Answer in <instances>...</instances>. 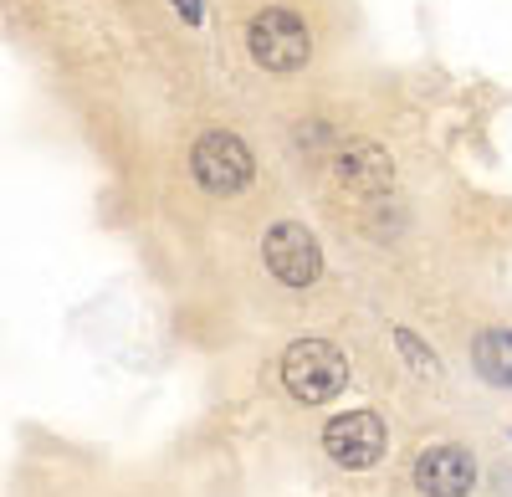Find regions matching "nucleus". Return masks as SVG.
Returning a JSON list of instances; mask_svg holds the SVG:
<instances>
[{
    "mask_svg": "<svg viewBox=\"0 0 512 497\" xmlns=\"http://www.w3.org/2000/svg\"><path fill=\"white\" fill-rule=\"evenodd\" d=\"M282 385L303 405H328L349 385V359L328 339H297L282 349Z\"/></svg>",
    "mask_w": 512,
    "mask_h": 497,
    "instance_id": "obj_1",
    "label": "nucleus"
},
{
    "mask_svg": "<svg viewBox=\"0 0 512 497\" xmlns=\"http://www.w3.org/2000/svg\"><path fill=\"white\" fill-rule=\"evenodd\" d=\"M246 52H251V62L262 67V72L287 77V72H297V67H308V57H313V31H308V21L297 16V11L267 6V11H256L251 26H246Z\"/></svg>",
    "mask_w": 512,
    "mask_h": 497,
    "instance_id": "obj_2",
    "label": "nucleus"
},
{
    "mask_svg": "<svg viewBox=\"0 0 512 497\" xmlns=\"http://www.w3.org/2000/svg\"><path fill=\"white\" fill-rule=\"evenodd\" d=\"M190 175L205 195H241L256 180V159L231 129H205L190 149Z\"/></svg>",
    "mask_w": 512,
    "mask_h": 497,
    "instance_id": "obj_3",
    "label": "nucleus"
},
{
    "mask_svg": "<svg viewBox=\"0 0 512 497\" xmlns=\"http://www.w3.org/2000/svg\"><path fill=\"white\" fill-rule=\"evenodd\" d=\"M323 451L328 462H338L344 472H369L384 462L390 451V426H384L374 410H344L323 426Z\"/></svg>",
    "mask_w": 512,
    "mask_h": 497,
    "instance_id": "obj_4",
    "label": "nucleus"
},
{
    "mask_svg": "<svg viewBox=\"0 0 512 497\" xmlns=\"http://www.w3.org/2000/svg\"><path fill=\"white\" fill-rule=\"evenodd\" d=\"M262 257H267V272L282 282V287H313L318 272H323V252H318V236L303 226V221H277L267 236H262Z\"/></svg>",
    "mask_w": 512,
    "mask_h": 497,
    "instance_id": "obj_5",
    "label": "nucleus"
},
{
    "mask_svg": "<svg viewBox=\"0 0 512 497\" xmlns=\"http://www.w3.org/2000/svg\"><path fill=\"white\" fill-rule=\"evenodd\" d=\"M415 487L425 497H466L477 487V457L461 441H436L415 457Z\"/></svg>",
    "mask_w": 512,
    "mask_h": 497,
    "instance_id": "obj_6",
    "label": "nucleus"
},
{
    "mask_svg": "<svg viewBox=\"0 0 512 497\" xmlns=\"http://www.w3.org/2000/svg\"><path fill=\"white\" fill-rule=\"evenodd\" d=\"M333 185H344L349 195H384L395 185V159L374 139H349L333 154Z\"/></svg>",
    "mask_w": 512,
    "mask_h": 497,
    "instance_id": "obj_7",
    "label": "nucleus"
},
{
    "mask_svg": "<svg viewBox=\"0 0 512 497\" xmlns=\"http://www.w3.org/2000/svg\"><path fill=\"white\" fill-rule=\"evenodd\" d=\"M472 369L487 385L512 390V328H482L472 339Z\"/></svg>",
    "mask_w": 512,
    "mask_h": 497,
    "instance_id": "obj_8",
    "label": "nucleus"
},
{
    "mask_svg": "<svg viewBox=\"0 0 512 497\" xmlns=\"http://www.w3.org/2000/svg\"><path fill=\"white\" fill-rule=\"evenodd\" d=\"M395 349L405 354V364H415V375H425V380H436V375H441L436 349H431V344H420L410 328H395Z\"/></svg>",
    "mask_w": 512,
    "mask_h": 497,
    "instance_id": "obj_9",
    "label": "nucleus"
},
{
    "mask_svg": "<svg viewBox=\"0 0 512 497\" xmlns=\"http://www.w3.org/2000/svg\"><path fill=\"white\" fill-rule=\"evenodd\" d=\"M175 6H180V16H185L190 26H200V21H205V6H200V0H175Z\"/></svg>",
    "mask_w": 512,
    "mask_h": 497,
    "instance_id": "obj_10",
    "label": "nucleus"
}]
</instances>
